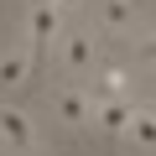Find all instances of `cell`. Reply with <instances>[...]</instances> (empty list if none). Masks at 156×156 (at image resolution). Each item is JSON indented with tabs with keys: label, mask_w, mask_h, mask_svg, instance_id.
<instances>
[{
	"label": "cell",
	"mask_w": 156,
	"mask_h": 156,
	"mask_svg": "<svg viewBox=\"0 0 156 156\" xmlns=\"http://www.w3.org/2000/svg\"><path fill=\"white\" fill-rule=\"evenodd\" d=\"M135 146H156V115H146V109H135V120H130V130H125Z\"/></svg>",
	"instance_id": "cell-9"
},
{
	"label": "cell",
	"mask_w": 156,
	"mask_h": 156,
	"mask_svg": "<svg viewBox=\"0 0 156 156\" xmlns=\"http://www.w3.org/2000/svg\"><path fill=\"white\" fill-rule=\"evenodd\" d=\"M52 47H57V68L62 73H89L94 68V31H62Z\"/></svg>",
	"instance_id": "cell-1"
},
{
	"label": "cell",
	"mask_w": 156,
	"mask_h": 156,
	"mask_svg": "<svg viewBox=\"0 0 156 156\" xmlns=\"http://www.w3.org/2000/svg\"><path fill=\"white\" fill-rule=\"evenodd\" d=\"M135 0H99V26L104 31H135Z\"/></svg>",
	"instance_id": "cell-6"
},
{
	"label": "cell",
	"mask_w": 156,
	"mask_h": 156,
	"mask_svg": "<svg viewBox=\"0 0 156 156\" xmlns=\"http://www.w3.org/2000/svg\"><path fill=\"white\" fill-rule=\"evenodd\" d=\"M26 73H31V52H26V47L0 52V89H21V83H26Z\"/></svg>",
	"instance_id": "cell-7"
},
{
	"label": "cell",
	"mask_w": 156,
	"mask_h": 156,
	"mask_svg": "<svg viewBox=\"0 0 156 156\" xmlns=\"http://www.w3.org/2000/svg\"><path fill=\"white\" fill-rule=\"evenodd\" d=\"M0 140H5V151L16 156H31L37 151V125L26 109H0Z\"/></svg>",
	"instance_id": "cell-2"
},
{
	"label": "cell",
	"mask_w": 156,
	"mask_h": 156,
	"mask_svg": "<svg viewBox=\"0 0 156 156\" xmlns=\"http://www.w3.org/2000/svg\"><path fill=\"white\" fill-rule=\"evenodd\" d=\"M26 31H31L37 47H52L62 37V11L47 5V0H31V5H26Z\"/></svg>",
	"instance_id": "cell-3"
},
{
	"label": "cell",
	"mask_w": 156,
	"mask_h": 156,
	"mask_svg": "<svg viewBox=\"0 0 156 156\" xmlns=\"http://www.w3.org/2000/svg\"><path fill=\"white\" fill-rule=\"evenodd\" d=\"M130 120H135V104H130V99H99V104H94V125L109 130V135H125Z\"/></svg>",
	"instance_id": "cell-5"
},
{
	"label": "cell",
	"mask_w": 156,
	"mask_h": 156,
	"mask_svg": "<svg viewBox=\"0 0 156 156\" xmlns=\"http://www.w3.org/2000/svg\"><path fill=\"white\" fill-rule=\"evenodd\" d=\"M140 52H146V57H151V62H156V42H140Z\"/></svg>",
	"instance_id": "cell-11"
},
{
	"label": "cell",
	"mask_w": 156,
	"mask_h": 156,
	"mask_svg": "<svg viewBox=\"0 0 156 156\" xmlns=\"http://www.w3.org/2000/svg\"><path fill=\"white\" fill-rule=\"evenodd\" d=\"M125 89H130V73L109 62V68L99 73V99H125Z\"/></svg>",
	"instance_id": "cell-8"
},
{
	"label": "cell",
	"mask_w": 156,
	"mask_h": 156,
	"mask_svg": "<svg viewBox=\"0 0 156 156\" xmlns=\"http://www.w3.org/2000/svg\"><path fill=\"white\" fill-rule=\"evenodd\" d=\"M47 5H57V11H78L83 0H47Z\"/></svg>",
	"instance_id": "cell-10"
},
{
	"label": "cell",
	"mask_w": 156,
	"mask_h": 156,
	"mask_svg": "<svg viewBox=\"0 0 156 156\" xmlns=\"http://www.w3.org/2000/svg\"><path fill=\"white\" fill-rule=\"evenodd\" d=\"M0 146H5V140H0Z\"/></svg>",
	"instance_id": "cell-12"
},
{
	"label": "cell",
	"mask_w": 156,
	"mask_h": 156,
	"mask_svg": "<svg viewBox=\"0 0 156 156\" xmlns=\"http://www.w3.org/2000/svg\"><path fill=\"white\" fill-rule=\"evenodd\" d=\"M57 120L62 125H89L94 120V94H83V89H57Z\"/></svg>",
	"instance_id": "cell-4"
}]
</instances>
